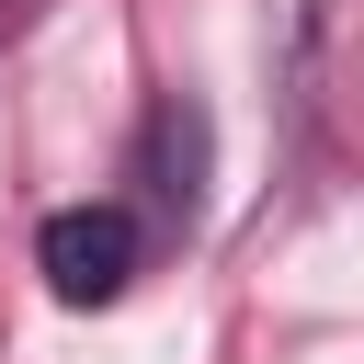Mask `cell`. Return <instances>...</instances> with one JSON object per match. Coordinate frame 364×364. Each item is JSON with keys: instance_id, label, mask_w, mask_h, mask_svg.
<instances>
[{"instance_id": "obj_1", "label": "cell", "mask_w": 364, "mask_h": 364, "mask_svg": "<svg viewBox=\"0 0 364 364\" xmlns=\"http://www.w3.org/2000/svg\"><path fill=\"white\" fill-rule=\"evenodd\" d=\"M148 250H159V228H148L125 193L57 205V216L34 228V273H46V296H57V307H114V296L148 273Z\"/></svg>"}, {"instance_id": "obj_2", "label": "cell", "mask_w": 364, "mask_h": 364, "mask_svg": "<svg viewBox=\"0 0 364 364\" xmlns=\"http://www.w3.org/2000/svg\"><path fill=\"white\" fill-rule=\"evenodd\" d=\"M159 239L171 228H193V205H205V114L182 102V91H159L148 102V125H136V193H125Z\"/></svg>"}]
</instances>
